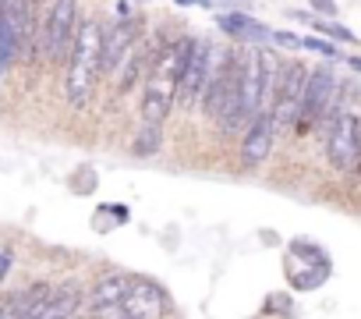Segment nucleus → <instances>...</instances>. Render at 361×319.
Masks as SVG:
<instances>
[{"label":"nucleus","instance_id":"nucleus-1","mask_svg":"<svg viewBox=\"0 0 361 319\" xmlns=\"http://www.w3.org/2000/svg\"><path fill=\"white\" fill-rule=\"evenodd\" d=\"M103 40H106V29L99 22H82L78 25V40H75V50H71V64H68V103L75 110H82L89 100H92V89H96V78L103 75L99 61H103Z\"/></svg>","mask_w":361,"mask_h":319},{"label":"nucleus","instance_id":"nucleus-2","mask_svg":"<svg viewBox=\"0 0 361 319\" xmlns=\"http://www.w3.org/2000/svg\"><path fill=\"white\" fill-rule=\"evenodd\" d=\"M78 40V0H54L43 25V50L50 61H64Z\"/></svg>","mask_w":361,"mask_h":319},{"label":"nucleus","instance_id":"nucleus-3","mask_svg":"<svg viewBox=\"0 0 361 319\" xmlns=\"http://www.w3.org/2000/svg\"><path fill=\"white\" fill-rule=\"evenodd\" d=\"M357 149H361V121L357 114L343 110L333 117L329 131H326V160L336 171H350L357 167Z\"/></svg>","mask_w":361,"mask_h":319},{"label":"nucleus","instance_id":"nucleus-4","mask_svg":"<svg viewBox=\"0 0 361 319\" xmlns=\"http://www.w3.org/2000/svg\"><path fill=\"white\" fill-rule=\"evenodd\" d=\"M206 64H209V43L206 40H195L192 43V54L185 61L177 75V85H173V103L192 110L195 103H202V89H206Z\"/></svg>","mask_w":361,"mask_h":319},{"label":"nucleus","instance_id":"nucleus-5","mask_svg":"<svg viewBox=\"0 0 361 319\" xmlns=\"http://www.w3.org/2000/svg\"><path fill=\"white\" fill-rule=\"evenodd\" d=\"M329 103H336V78L329 68H319L308 75V85H305V100H301V110H298V121L294 128L305 135L308 128H315V121L329 110Z\"/></svg>","mask_w":361,"mask_h":319},{"label":"nucleus","instance_id":"nucleus-6","mask_svg":"<svg viewBox=\"0 0 361 319\" xmlns=\"http://www.w3.org/2000/svg\"><path fill=\"white\" fill-rule=\"evenodd\" d=\"M308 68L305 64H287L280 75V89H276V110H273V128H290L298 121L301 100H305V85H308Z\"/></svg>","mask_w":361,"mask_h":319},{"label":"nucleus","instance_id":"nucleus-7","mask_svg":"<svg viewBox=\"0 0 361 319\" xmlns=\"http://www.w3.org/2000/svg\"><path fill=\"white\" fill-rule=\"evenodd\" d=\"M124 308L131 319H152V315L170 308V294L149 277H131V291L124 298Z\"/></svg>","mask_w":361,"mask_h":319},{"label":"nucleus","instance_id":"nucleus-8","mask_svg":"<svg viewBox=\"0 0 361 319\" xmlns=\"http://www.w3.org/2000/svg\"><path fill=\"white\" fill-rule=\"evenodd\" d=\"M135 43H138V18H121L117 25H110L106 29V40H103V61H99V68L106 75L117 71L121 61L135 50Z\"/></svg>","mask_w":361,"mask_h":319},{"label":"nucleus","instance_id":"nucleus-9","mask_svg":"<svg viewBox=\"0 0 361 319\" xmlns=\"http://www.w3.org/2000/svg\"><path fill=\"white\" fill-rule=\"evenodd\" d=\"M241 114L248 124L262 114V64H259L255 47L245 50L241 57Z\"/></svg>","mask_w":361,"mask_h":319},{"label":"nucleus","instance_id":"nucleus-10","mask_svg":"<svg viewBox=\"0 0 361 319\" xmlns=\"http://www.w3.org/2000/svg\"><path fill=\"white\" fill-rule=\"evenodd\" d=\"M273 114H259L248 128H245V138H241V164L245 167H259L262 160L269 156V149H273Z\"/></svg>","mask_w":361,"mask_h":319},{"label":"nucleus","instance_id":"nucleus-11","mask_svg":"<svg viewBox=\"0 0 361 319\" xmlns=\"http://www.w3.org/2000/svg\"><path fill=\"white\" fill-rule=\"evenodd\" d=\"M173 85L177 82H170V78L149 75V85H145V96H142V121L145 124L159 128L166 121V114L173 110Z\"/></svg>","mask_w":361,"mask_h":319},{"label":"nucleus","instance_id":"nucleus-12","mask_svg":"<svg viewBox=\"0 0 361 319\" xmlns=\"http://www.w3.org/2000/svg\"><path fill=\"white\" fill-rule=\"evenodd\" d=\"M8 22L18 40V57H32L36 47V15H32V0H8Z\"/></svg>","mask_w":361,"mask_h":319},{"label":"nucleus","instance_id":"nucleus-13","mask_svg":"<svg viewBox=\"0 0 361 319\" xmlns=\"http://www.w3.org/2000/svg\"><path fill=\"white\" fill-rule=\"evenodd\" d=\"M128 291H131V277H128V273H103V277L92 284V291H89V305H92V308L124 305Z\"/></svg>","mask_w":361,"mask_h":319},{"label":"nucleus","instance_id":"nucleus-14","mask_svg":"<svg viewBox=\"0 0 361 319\" xmlns=\"http://www.w3.org/2000/svg\"><path fill=\"white\" fill-rule=\"evenodd\" d=\"M192 36H185V40H173L170 47H163V54L156 57V64H152V75L156 78H170V82H177V75H180V68H185V61H188V54H192Z\"/></svg>","mask_w":361,"mask_h":319},{"label":"nucleus","instance_id":"nucleus-15","mask_svg":"<svg viewBox=\"0 0 361 319\" xmlns=\"http://www.w3.org/2000/svg\"><path fill=\"white\" fill-rule=\"evenodd\" d=\"M82 301V287L75 284H64V287H54L47 305H43V319H71V312L78 308Z\"/></svg>","mask_w":361,"mask_h":319},{"label":"nucleus","instance_id":"nucleus-16","mask_svg":"<svg viewBox=\"0 0 361 319\" xmlns=\"http://www.w3.org/2000/svg\"><path fill=\"white\" fill-rule=\"evenodd\" d=\"M220 29L231 32V36H238V40H248L252 47H259L262 40H273V32L262 29V25H259L255 18H248V15H224V18H220Z\"/></svg>","mask_w":361,"mask_h":319},{"label":"nucleus","instance_id":"nucleus-17","mask_svg":"<svg viewBox=\"0 0 361 319\" xmlns=\"http://www.w3.org/2000/svg\"><path fill=\"white\" fill-rule=\"evenodd\" d=\"M159 145H163V131H159L156 124H145V128L135 135L131 152H135V156H152V152H159Z\"/></svg>","mask_w":361,"mask_h":319},{"label":"nucleus","instance_id":"nucleus-18","mask_svg":"<svg viewBox=\"0 0 361 319\" xmlns=\"http://www.w3.org/2000/svg\"><path fill=\"white\" fill-rule=\"evenodd\" d=\"M308 22H312V25H315L319 32L333 36V40H354V36H350V32H347L343 25H336V22H319V18H312V15H308Z\"/></svg>","mask_w":361,"mask_h":319},{"label":"nucleus","instance_id":"nucleus-19","mask_svg":"<svg viewBox=\"0 0 361 319\" xmlns=\"http://www.w3.org/2000/svg\"><path fill=\"white\" fill-rule=\"evenodd\" d=\"M177 4H206V0H177Z\"/></svg>","mask_w":361,"mask_h":319},{"label":"nucleus","instance_id":"nucleus-20","mask_svg":"<svg viewBox=\"0 0 361 319\" xmlns=\"http://www.w3.org/2000/svg\"><path fill=\"white\" fill-rule=\"evenodd\" d=\"M350 64H354V68H357V71H361V57H354V61H350Z\"/></svg>","mask_w":361,"mask_h":319},{"label":"nucleus","instance_id":"nucleus-21","mask_svg":"<svg viewBox=\"0 0 361 319\" xmlns=\"http://www.w3.org/2000/svg\"><path fill=\"white\" fill-rule=\"evenodd\" d=\"M357 171H361V149H357Z\"/></svg>","mask_w":361,"mask_h":319}]
</instances>
